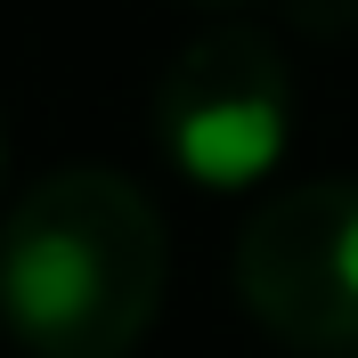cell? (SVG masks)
<instances>
[{"mask_svg": "<svg viewBox=\"0 0 358 358\" xmlns=\"http://www.w3.org/2000/svg\"><path fill=\"white\" fill-rule=\"evenodd\" d=\"M163 212L122 171H49L0 228V326L33 358H131L163 310Z\"/></svg>", "mask_w": 358, "mask_h": 358, "instance_id": "6da1fadb", "label": "cell"}, {"mask_svg": "<svg viewBox=\"0 0 358 358\" xmlns=\"http://www.w3.org/2000/svg\"><path fill=\"white\" fill-rule=\"evenodd\" d=\"M155 138L203 187H245L293 138V73L268 33L212 24L155 82Z\"/></svg>", "mask_w": 358, "mask_h": 358, "instance_id": "7a4b0ae2", "label": "cell"}, {"mask_svg": "<svg viewBox=\"0 0 358 358\" xmlns=\"http://www.w3.org/2000/svg\"><path fill=\"white\" fill-rule=\"evenodd\" d=\"M236 293L301 350L358 342V187L310 179L236 228Z\"/></svg>", "mask_w": 358, "mask_h": 358, "instance_id": "3957f363", "label": "cell"}, {"mask_svg": "<svg viewBox=\"0 0 358 358\" xmlns=\"http://www.w3.org/2000/svg\"><path fill=\"white\" fill-rule=\"evenodd\" d=\"M0 155H8V147H0Z\"/></svg>", "mask_w": 358, "mask_h": 358, "instance_id": "277c9868", "label": "cell"}]
</instances>
